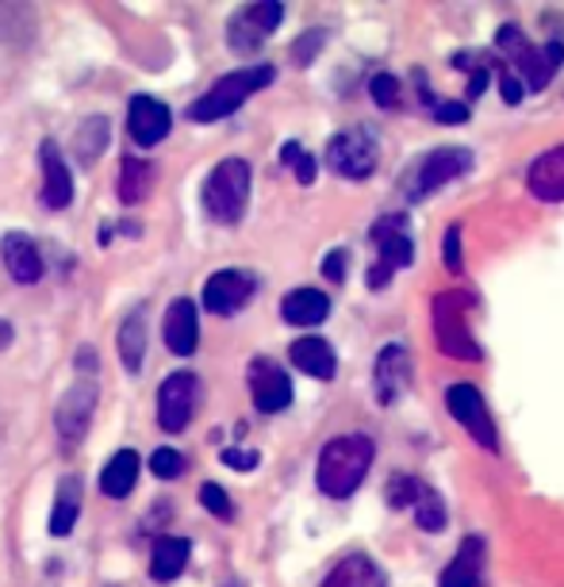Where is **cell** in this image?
Masks as SVG:
<instances>
[{
	"label": "cell",
	"mask_w": 564,
	"mask_h": 587,
	"mask_svg": "<svg viewBox=\"0 0 564 587\" xmlns=\"http://www.w3.org/2000/svg\"><path fill=\"white\" fill-rule=\"evenodd\" d=\"M376 446L365 434H345V438H334L322 446L319 453V469H316V484L322 495L330 500H350L361 488V480L373 469Z\"/></svg>",
	"instance_id": "1"
},
{
	"label": "cell",
	"mask_w": 564,
	"mask_h": 587,
	"mask_svg": "<svg viewBox=\"0 0 564 587\" xmlns=\"http://www.w3.org/2000/svg\"><path fill=\"white\" fill-rule=\"evenodd\" d=\"M273 77H277V70L265 66V62H257V66H242V70H235V74L220 77V82L207 88V93L189 108V119L192 124H215V119H227L231 111H238L242 104L249 100V96L262 93L265 85H273Z\"/></svg>",
	"instance_id": "2"
},
{
	"label": "cell",
	"mask_w": 564,
	"mask_h": 587,
	"mask_svg": "<svg viewBox=\"0 0 564 587\" xmlns=\"http://www.w3.org/2000/svg\"><path fill=\"white\" fill-rule=\"evenodd\" d=\"M249 184H254V173H249L246 158H227L207 173L204 181V212L212 223H223V227H235V223L246 215L249 204Z\"/></svg>",
	"instance_id": "3"
},
{
	"label": "cell",
	"mask_w": 564,
	"mask_h": 587,
	"mask_svg": "<svg viewBox=\"0 0 564 587\" xmlns=\"http://www.w3.org/2000/svg\"><path fill=\"white\" fill-rule=\"evenodd\" d=\"M477 308L472 292L465 288H449V292L434 296V338H438V350L446 357L457 361H480V345L469 331V311Z\"/></svg>",
	"instance_id": "4"
},
{
	"label": "cell",
	"mask_w": 564,
	"mask_h": 587,
	"mask_svg": "<svg viewBox=\"0 0 564 587\" xmlns=\"http://www.w3.org/2000/svg\"><path fill=\"white\" fill-rule=\"evenodd\" d=\"M496 46L503 54H511L514 70H519V82H526L522 88H530V93H542L545 85L553 82V74L561 70V58H564V46L561 43H545V46H530L526 35H522L514 23H503L496 35Z\"/></svg>",
	"instance_id": "5"
},
{
	"label": "cell",
	"mask_w": 564,
	"mask_h": 587,
	"mask_svg": "<svg viewBox=\"0 0 564 587\" xmlns=\"http://www.w3.org/2000/svg\"><path fill=\"white\" fill-rule=\"evenodd\" d=\"M280 20H285V4H277V0H257V4L238 8V12L231 15V23H227L231 51L242 54V58L257 54L265 43H269L273 31L280 28Z\"/></svg>",
	"instance_id": "6"
},
{
	"label": "cell",
	"mask_w": 564,
	"mask_h": 587,
	"mask_svg": "<svg viewBox=\"0 0 564 587\" xmlns=\"http://www.w3.org/2000/svg\"><path fill=\"white\" fill-rule=\"evenodd\" d=\"M373 243H376V262L369 269V288H384L392 280V273L403 265L415 262V243L407 235V220L403 215H384L373 227Z\"/></svg>",
	"instance_id": "7"
},
{
	"label": "cell",
	"mask_w": 564,
	"mask_h": 587,
	"mask_svg": "<svg viewBox=\"0 0 564 587\" xmlns=\"http://www.w3.org/2000/svg\"><path fill=\"white\" fill-rule=\"evenodd\" d=\"M469 169H472V154H469L465 147L430 150V154L423 158V166L415 169V177H411L407 200H426V196H434V192L446 189V184H454L457 177H465Z\"/></svg>",
	"instance_id": "8"
},
{
	"label": "cell",
	"mask_w": 564,
	"mask_h": 587,
	"mask_svg": "<svg viewBox=\"0 0 564 587\" xmlns=\"http://www.w3.org/2000/svg\"><path fill=\"white\" fill-rule=\"evenodd\" d=\"M96 404H100V392H96L93 376H77L58 399V412H54V426H58L62 446H77L88 434V423L96 415Z\"/></svg>",
	"instance_id": "9"
},
{
	"label": "cell",
	"mask_w": 564,
	"mask_h": 587,
	"mask_svg": "<svg viewBox=\"0 0 564 587\" xmlns=\"http://www.w3.org/2000/svg\"><path fill=\"white\" fill-rule=\"evenodd\" d=\"M327 166L338 177H350V181H365L376 169V139L361 127L342 131L327 142Z\"/></svg>",
	"instance_id": "10"
},
{
	"label": "cell",
	"mask_w": 564,
	"mask_h": 587,
	"mask_svg": "<svg viewBox=\"0 0 564 587\" xmlns=\"http://www.w3.org/2000/svg\"><path fill=\"white\" fill-rule=\"evenodd\" d=\"M200 407V381L192 373H173L158 388V426L166 434H181Z\"/></svg>",
	"instance_id": "11"
},
{
	"label": "cell",
	"mask_w": 564,
	"mask_h": 587,
	"mask_svg": "<svg viewBox=\"0 0 564 587\" xmlns=\"http://www.w3.org/2000/svg\"><path fill=\"white\" fill-rule=\"evenodd\" d=\"M446 412L454 415L465 430H469V438L477 441V446L496 453V449H499L496 423H491L488 407H483V396H480L477 384H454V388L446 392Z\"/></svg>",
	"instance_id": "12"
},
{
	"label": "cell",
	"mask_w": 564,
	"mask_h": 587,
	"mask_svg": "<svg viewBox=\"0 0 564 587\" xmlns=\"http://www.w3.org/2000/svg\"><path fill=\"white\" fill-rule=\"evenodd\" d=\"M257 292V277L246 269H220L204 285V308L212 316H238Z\"/></svg>",
	"instance_id": "13"
},
{
	"label": "cell",
	"mask_w": 564,
	"mask_h": 587,
	"mask_svg": "<svg viewBox=\"0 0 564 587\" xmlns=\"http://www.w3.org/2000/svg\"><path fill=\"white\" fill-rule=\"evenodd\" d=\"M249 392H254V407L262 415H280L292 404V381L288 373L269 357L249 361Z\"/></svg>",
	"instance_id": "14"
},
{
	"label": "cell",
	"mask_w": 564,
	"mask_h": 587,
	"mask_svg": "<svg viewBox=\"0 0 564 587\" xmlns=\"http://www.w3.org/2000/svg\"><path fill=\"white\" fill-rule=\"evenodd\" d=\"M169 127H173V111H169L166 104L142 93L135 96L131 108H127V135L135 139V147H142V150L158 147L169 135Z\"/></svg>",
	"instance_id": "15"
},
{
	"label": "cell",
	"mask_w": 564,
	"mask_h": 587,
	"mask_svg": "<svg viewBox=\"0 0 564 587\" xmlns=\"http://www.w3.org/2000/svg\"><path fill=\"white\" fill-rule=\"evenodd\" d=\"M39 162H43V204L51 212H66L74 204V173L66 166V154L54 139H43L39 147Z\"/></svg>",
	"instance_id": "16"
},
{
	"label": "cell",
	"mask_w": 564,
	"mask_h": 587,
	"mask_svg": "<svg viewBox=\"0 0 564 587\" xmlns=\"http://www.w3.org/2000/svg\"><path fill=\"white\" fill-rule=\"evenodd\" d=\"M0 257H4V269L15 285H39L43 280V254H39V243L23 231H8L0 238Z\"/></svg>",
	"instance_id": "17"
},
{
	"label": "cell",
	"mask_w": 564,
	"mask_h": 587,
	"mask_svg": "<svg viewBox=\"0 0 564 587\" xmlns=\"http://www.w3.org/2000/svg\"><path fill=\"white\" fill-rule=\"evenodd\" d=\"M161 334H166L169 353H177V357H192V353H196V345H200V316H196V303H192L189 296H177V300L166 308Z\"/></svg>",
	"instance_id": "18"
},
{
	"label": "cell",
	"mask_w": 564,
	"mask_h": 587,
	"mask_svg": "<svg viewBox=\"0 0 564 587\" xmlns=\"http://www.w3.org/2000/svg\"><path fill=\"white\" fill-rule=\"evenodd\" d=\"M373 381H376V396H381V404L384 407L396 404L400 392L407 388V381H411V357L403 345H384L381 357H376Z\"/></svg>",
	"instance_id": "19"
},
{
	"label": "cell",
	"mask_w": 564,
	"mask_h": 587,
	"mask_svg": "<svg viewBox=\"0 0 564 587\" xmlns=\"http://www.w3.org/2000/svg\"><path fill=\"white\" fill-rule=\"evenodd\" d=\"M288 357H292V365L300 369V373L316 376V381H334L338 373V357H334V345L327 342V338H296L292 350H288Z\"/></svg>",
	"instance_id": "20"
},
{
	"label": "cell",
	"mask_w": 564,
	"mask_h": 587,
	"mask_svg": "<svg viewBox=\"0 0 564 587\" xmlns=\"http://www.w3.org/2000/svg\"><path fill=\"white\" fill-rule=\"evenodd\" d=\"M526 184L538 200L561 204L564 200V147H553V150H545L542 158H534V166H530V173H526Z\"/></svg>",
	"instance_id": "21"
},
{
	"label": "cell",
	"mask_w": 564,
	"mask_h": 587,
	"mask_svg": "<svg viewBox=\"0 0 564 587\" xmlns=\"http://www.w3.org/2000/svg\"><path fill=\"white\" fill-rule=\"evenodd\" d=\"M438 587H483V542L480 537H465L457 557L446 565Z\"/></svg>",
	"instance_id": "22"
},
{
	"label": "cell",
	"mask_w": 564,
	"mask_h": 587,
	"mask_svg": "<svg viewBox=\"0 0 564 587\" xmlns=\"http://www.w3.org/2000/svg\"><path fill=\"white\" fill-rule=\"evenodd\" d=\"M322 587H389V580H384L381 565H376L373 557H365V553H350V557H342L334 568H330Z\"/></svg>",
	"instance_id": "23"
},
{
	"label": "cell",
	"mask_w": 564,
	"mask_h": 587,
	"mask_svg": "<svg viewBox=\"0 0 564 587\" xmlns=\"http://www.w3.org/2000/svg\"><path fill=\"white\" fill-rule=\"evenodd\" d=\"M327 316H330V300L319 288H296L280 303V319L292 327H319Z\"/></svg>",
	"instance_id": "24"
},
{
	"label": "cell",
	"mask_w": 564,
	"mask_h": 587,
	"mask_svg": "<svg viewBox=\"0 0 564 587\" xmlns=\"http://www.w3.org/2000/svg\"><path fill=\"white\" fill-rule=\"evenodd\" d=\"M155 189V166L147 158H124L119 162V181H116V196L124 200L127 207L142 204Z\"/></svg>",
	"instance_id": "25"
},
{
	"label": "cell",
	"mask_w": 564,
	"mask_h": 587,
	"mask_svg": "<svg viewBox=\"0 0 564 587\" xmlns=\"http://www.w3.org/2000/svg\"><path fill=\"white\" fill-rule=\"evenodd\" d=\"M189 553H192L189 537H158L155 553H150V576L158 584L177 580L184 573V565H189Z\"/></svg>",
	"instance_id": "26"
},
{
	"label": "cell",
	"mask_w": 564,
	"mask_h": 587,
	"mask_svg": "<svg viewBox=\"0 0 564 587\" xmlns=\"http://www.w3.org/2000/svg\"><path fill=\"white\" fill-rule=\"evenodd\" d=\"M135 480H139V453H135V449H119V453L104 465L100 492L108 495V500H124L135 488Z\"/></svg>",
	"instance_id": "27"
},
{
	"label": "cell",
	"mask_w": 564,
	"mask_h": 587,
	"mask_svg": "<svg viewBox=\"0 0 564 587\" xmlns=\"http://www.w3.org/2000/svg\"><path fill=\"white\" fill-rule=\"evenodd\" d=\"M81 514V477H62L58 480V495H54V511H51V534L54 537H70L77 526Z\"/></svg>",
	"instance_id": "28"
},
{
	"label": "cell",
	"mask_w": 564,
	"mask_h": 587,
	"mask_svg": "<svg viewBox=\"0 0 564 587\" xmlns=\"http://www.w3.org/2000/svg\"><path fill=\"white\" fill-rule=\"evenodd\" d=\"M142 353H147V308H135L119 327V361L127 373H142Z\"/></svg>",
	"instance_id": "29"
},
{
	"label": "cell",
	"mask_w": 564,
	"mask_h": 587,
	"mask_svg": "<svg viewBox=\"0 0 564 587\" xmlns=\"http://www.w3.org/2000/svg\"><path fill=\"white\" fill-rule=\"evenodd\" d=\"M104 147H108V119L104 116H88L85 124H81L77 139H74V154L81 166H93L96 158L104 154Z\"/></svg>",
	"instance_id": "30"
},
{
	"label": "cell",
	"mask_w": 564,
	"mask_h": 587,
	"mask_svg": "<svg viewBox=\"0 0 564 587\" xmlns=\"http://www.w3.org/2000/svg\"><path fill=\"white\" fill-rule=\"evenodd\" d=\"M411 511H415L418 530H426V534H441L446 530V503H441V495L434 488H426L423 500L411 506Z\"/></svg>",
	"instance_id": "31"
},
{
	"label": "cell",
	"mask_w": 564,
	"mask_h": 587,
	"mask_svg": "<svg viewBox=\"0 0 564 587\" xmlns=\"http://www.w3.org/2000/svg\"><path fill=\"white\" fill-rule=\"evenodd\" d=\"M280 162L292 166V173L300 184H316V158H311L300 142H285V147H280Z\"/></svg>",
	"instance_id": "32"
},
{
	"label": "cell",
	"mask_w": 564,
	"mask_h": 587,
	"mask_svg": "<svg viewBox=\"0 0 564 587\" xmlns=\"http://www.w3.org/2000/svg\"><path fill=\"white\" fill-rule=\"evenodd\" d=\"M423 492H426V484L423 480H415V477H392V484H389V503L396 506H415L418 500H423Z\"/></svg>",
	"instance_id": "33"
},
{
	"label": "cell",
	"mask_w": 564,
	"mask_h": 587,
	"mask_svg": "<svg viewBox=\"0 0 564 587\" xmlns=\"http://www.w3.org/2000/svg\"><path fill=\"white\" fill-rule=\"evenodd\" d=\"M150 472H155L158 480H177L184 472V457L177 453V449L161 446V449L150 453Z\"/></svg>",
	"instance_id": "34"
},
{
	"label": "cell",
	"mask_w": 564,
	"mask_h": 587,
	"mask_svg": "<svg viewBox=\"0 0 564 587\" xmlns=\"http://www.w3.org/2000/svg\"><path fill=\"white\" fill-rule=\"evenodd\" d=\"M200 503H204L207 511L215 514V519H223V522L235 519V503H231V495L223 492L220 484H204V488H200Z\"/></svg>",
	"instance_id": "35"
},
{
	"label": "cell",
	"mask_w": 564,
	"mask_h": 587,
	"mask_svg": "<svg viewBox=\"0 0 564 587\" xmlns=\"http://www.w3.org/2000/svg\"><path fill=\"white\" fill-rule=\"evenodd\" d=\"M369 93H373L376 108H396L400 104V82L392 74H376L373 82H369Z\"/></svg>",
	"instance_id": "36"
},
{
	"label": "cell",
	"mask_w": 564,
	"mask_h": 587,
	"mask_svg": "<svg viewBox=\"0 0 564 587\" xmlns=\"http://www.w3.org/2000/svg\"><path fill=\"white\" fill-rule=\"evenodd\" d=\"M457 70H469V100H477V96L483 93V85H488V66H483V58H469V54H457L454 62Z\"/></svg>",
	"instance_id": "37"
},
{
	"label": "cell",
	"mask_w": 564,
	"mask_h": 587,
	"mask_svg": "<svg viewBox=\"0 0 564 587\" xmlns=\"http://www.w3.org/2000/svg\"><path fill=\"white\" fill-rule=\"evenodd\" d=\"M322 43H327V31H319V28H316V31H308V35H304L300 43L292 46V58H296V66H308V62H311V58H316V54H319V46H322Z\"/></svg>",
	"instance_id": "38"
},
{
	"label": "cell",
	"mask_w": 564,
	"mask_h": 587,
	"mask_svg": "<svg viewBox=\"0 0 564 587\" xmlns=\"http://www.w3.org/2000/svg\"><path fill=\"white\" fill-rule=\"evenodd\" d=\"M434 119H438V124H465V119H469V104L438 100V104H434Z\"/></svg>",
	"instance_id": "39"
},
{
	"label": "cell",
	"mask_w": 564,
	"mask_h": 587,
	"mask_svg": "<svg viewBox=\"0 0 564 587\" xmlns=\"http://www.w3.org/2000/svg\"><path fill=\"white\" fill-rule=\"evenodd\" d=\"M441 262L449 265V269H461V231L449 227L446 238H441Z\"/></svg>",
	"instance_id": "40"
},
{
	"label": "cell",
	"mask_w": 564,
	"mask_h": 587,
	"mask_svg": "<svg viewBox=\"0 0 564 587\" xmlns=\"http://www.w3.org/2000/svg\"><path fill=\"white\" fill-rule=\"evenodd\" d=\"M223 465L235 472H249L257 469V453L254 449H223Z\"/></svg>",
	"instance_id": "41"
},
{
	"label": "cell",
	"mask_w": 564,
	"mask_h": 587,
	"mask_svg": "<svg viewBox=\"0 0 564 587\" xmlns=\"http://www.w3.org/2000/svg\"><path fill=\"white\" fill-rule=\"evenodd\" d=\"M345 262H350V254H345V250L327 254V257H322V277H330L334 285H342V280H345Z\"/></svg>",
	"instance_id": "42"
},
{
	"label": "cell",
	"mask_w": 564,
	"mask_h": 587,
	"mask_svg": "<svg viewBox=\"0 0 564 587\" xmlns=\"http://www.w3.org/2000/svg\"><path fill=\"white\" fill-rule=\"evenodd\" d=\"M499 88H503L507 104H522V96H526V88H522V82L511 74V70H503V74H499Z\"/></svg>",
	"instance_id": "43"
},
{
	"label": "cell",
	"mask_w": 564,
	"mask_h": 587,
	"mask_svg": "<svg viewBox=\"0 0 564 587\" xmlns=\"http://www.w3.org/2000/svg\"><path fill=\"white\" fill-rule=\"evenodd\" d=\"M8 342H12V327H8L4 319H0V350H4Z\"/></svg>",
	"instance_id": "44"
}]
</instances>
